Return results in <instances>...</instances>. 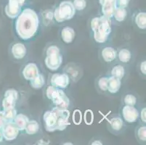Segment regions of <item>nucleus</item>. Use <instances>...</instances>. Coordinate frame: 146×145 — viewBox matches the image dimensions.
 Segmentation results:
<instances>
[{
    "label": "nucleus",
    "instance_id": "nucleus-9",
    "mask_svg": "<svg viewBox=\"0 0 146 145\" xmlns=\"http://www.w3.org/2000/svg\"><path fill=\"white\" fill-rule=\"evenodd\" d=\"M51 100L55 105V107L60 109H67L70 105L69 98L66 96L64 91L60 89H59L58 92Z\"/></svg>",
    "mask_w": 146,
    "mask_h": 145
},
{
    "label": "nucleus",
    "instance_id": "nucleus-10",
    "mask_svg": "<svg viewBox=\"0 0 146 145\" xmlns=\"http://www.w3.org/2000/svg\"><path fill=\"white\" fill-rule=\"evenodd\" d=\"M100 3L102 5L103 15L109 18L113 17L115 10L117 8L116 0H100Z\"/></svg>",
    "mask_w": 146,
    "mask_h": 145
},
{
    "label": "nucleus",
    "instance_id": "nucleus-4",
    "mask_svg": "<svg viewBox=\"0 0 146 145\" xmlns=\"http://www.w3.org/2000/svg\"><path fill=\"white\" fill-rule=\"evenodd\" d=\"M43 119L46 131L49 132H54L55 131H58V118L54 108L52 110L45 112Z\"/></svg>",
    "mask_w": 146,
    "mask_h": 145
},
{
    "label": "nucleus",
    "instance_id": "nucleus-36",
    "mask_svg": "<svg viewBox=\"0 0 146 145\" xmlns=\"http://www.w3.org/2000/svg\"><path fill=\"white\" fill-rule=\"evenodd\" d=\"M140 70L142 73L145 75L146 74V61H143L140 64Z\"/></svg>",
    "mask_w": 146,
    "mask_h": 145
},
{
    "label": "nucleus",
    "instance_id": "nucleus-23",
    "mask_svg": "<svg viewBox=\"0 0 146 145\" xmlns=\"http://www.w3.org/2000/svg\"><path fill=\"white\" fill-rule=\"evenodd\" d=\"M111 74H112V76L116 77L121 80V78L124 76V74H125V70L122 66L117 65L113 68L112 70H111Z\"/></svg>",
    "mask_w": 146,
    "mask_h": 145
},
{
    "label": "nucleus",
    "instance_id": "nucleus-33",
    "mask_svg": "<svg viewBox=\"0 0 146 145\" xmlns=\"http://www.w3.org/2000/svg\"><path fill=\"white\" fill-rule=\"evenodd\" d=\"M130 0H116V5L119 7L126 8L128 7Z\"/></svg>",
    "mask_w": 146,
    "mask_h": 145
},
{
    "label": "nucleus",
    "instance_id": "nucleus-26",
    "mask_svg": "<svg viewBox=\"0 0 146 145\" xmlns=\"http://www.w3.org/2000/svg\"><path fill=\"white\" fill-rule=\"evenodd\" d=\"M4 114H5V116L6 118L7 121H13L15 117L17 115V110H15V108H11L8 109V110H4Z\"/></svg>",
    "mask_w": 146,
    "mask_h": 145
},
{
    "label": "nucleus",
    "instance_id": "nucleus-7",
    "mask_svg": "<svg viewBox=\"0 0 146 145\" xmlns=\"http://www.w3.org/2000/svg\"><path fill=\"white\" fill-rule=\"evenodd\" d=\"M18 98V93L15 89H8L5 93V97L2 100L4 110L14 108Z\"/></svg>",
    "mask_w": 146,
    "mask_h": 145
},
{
    "label": "nucleus",
    "instance_id": "nucleus-22",
    "mask_svg": "<svg viewBox=\"0 0 146 145\" xmlns=\"http://www.w3.org/2000/svg\"><path fill=\"white\" fill-rule=\"evenodd\" d=\"M135 23L137 26L141 29L146 28V13H139L135 17Z\"/></svg>",
    "mask_w": 146,
    "mask_h": 145
},
{
    "label": "nucleus",
    "instance_id": "nucleus-30",
    "mask_svg": "<svg viewBox=\"0 0 146 145\" xmlns=\"http://www.w3.org/2000/svg\"><path fill=\"white\" fill-rule=\"evenodd\" d=\"M126 105L135 106L137 102V98L133 94H127L124 99Z\"/></svg>",
    "mask_w": 146,
    "mask_h": 145
},
{
    "label": "nucleus",
    "instance_id": "nucleus-31",
    "mask_svg": "<svg viewBox=\"0 0 146 145\" xmlns=\"http://www.w3.org/2000/svg\"><path fill=\"white\" fill-rule=\"evenodd\" d=\"M98 86L102 91H107L108 87V78L103 77V78H100L99 81H98Z\"/></svg>",
    "mask_w": 146,
    "mask_h": 145
},
{
    "label": "nucleus",
    "instance_id": "nucleus-20",
    "mask_svg": "<svg viewBox=\"0 0 146 145\" xmlns=\"http://www.w3.org/2000/svg\"><path fill=\"white\" fill-rule=\"evenodd\" d=\"M44 78L43 75L40 73L37 75L36 77H35V78H33L32 80H31L30 81L31 86L32 88L35 89H42L44 86Z\"/></svg>",
    "mask_w": 146,
    "mask_h": 145
},
{
    "label": "nucleus",
    "instance_id": "nucleus-12",
    "mask_svg": "<svg viewBox=\"0 0 146 145\" xmlns=\"http://www.w3.org/2000/svg\"><path fill=\"white\" fill-rule=\"evenodd\" d=\"M123 118L128 123H134L137 120L139 117V113L134 106L125 105L122 109Z\"/></svg>",
    "mask_w": 146,
    "mask_h": 145
},
{
    "label": "nucleus",
    "instance_id": "nucleus-35",
    "mask_svg": "<svg viewBox=\"0 0 146 145\" xmlns=\"http://www.w3.org/2000/svg\"><path fill=\"white\" fill-rule=\"evenodd\" d=\"M140 118H141L142 121H143V123H145L146 122V108L145 107L142 109L141 113H140Z\"/></svg>",
    "mask_w": 146,
    "mask_h": 145
},
{
    "label": "nucleus",
    "instance_id": "nucleus-1",
    "mask_svg": "<svg viewBox=\"0 0 146 145\" xmlns=\"http://www.w3.org/2000/svg\"><path fill=\"white\" fill-rule=\"evenodd\" d=\"M17 18L15 30L18 36L23 40L32 38L39 28V20L36 13L32 9L26 8Z\"/></svg>",
    "mask_w": 146,
    "mask_h": 145
},
{
    "label": "nucleus",
    "instance_id": "nucleus-24",
    "mask_svg": "<svg viewBox=\"0 0 146 145\" xmlns=\"http://www.w3.org/2000/svg\"><path fill=\"white\" fill-rule=\"evenodd\" d=\"M131 58H132V54H131L129 50H128L127 49H122L119 51V58L122 62H124V63L129 62L131 60Z\"/></svg>",
    "mask_w": 146,
    "mask_h": 145
},
{
    "label": "nucleus",
    "instance_id": "nucleus-38",
    "mask_svg": "<svg viewBox=\"0 0 146 145\" xmlns=\"http://www.w3.org/2000/svg\"><path fill=\"white\" fill-rule=\"evenodd\" d=\"M92 144H93V145H95V144H100V145H102L103 144L101 143V142H100V141H95V142H92Z\"/></svg>",
    "mask_w": 146,
    "mask_h": 145
},
{
    "label": "nucleus",
    "instance_id": "nucleus-27",
    "mask_svg": "<svg viewBox=\"0 0 146 145\" xmlns=\"http://www.w3.org/2000/svg\"><path fill=\"white\" fill-rule=\"evenodd\" d=\"M73 122L76 125H80L82 121V114L79 110H74L73 113Z\"/></svg>",
    "mask_w": 146,
    "mask_h": 145
},
{
    "label": "nucleus",
    "instance_id": "nucleus-16",
    "mask_svg": "<svg viewBox=\"0 0 146 145\" xmlns=\"http://www.w3.org/2000/svg\"><path fill=\"white\" fill-rule=\"evenodd\" d=\"M75 31L71 27H66L61 31V37L63 42L66 44H70L75 38Z\"/></svg>",
    "mask_w": 146,
    "mask_h": 145
},
{
    "label": "nucleus",
    "instance_id": "nucleus-6",
    "mask_svg": "<svg viewBox=\"0 0 146 145\" xmlns=\"http://www.w3.org/2000/svg\"><path fill=\"white\" fill-rule=\"evenodd\" d=\"M63 62V57L60 52L52 53L47 54V57L44 60V63L48 69L52 71H55L58 70Z\"/></svg>",
    "mask_w": 146,
    "mask_h": 145
},
{
    "label": "nucleus",
    "instance_id": "nucleus-8",
    "mask_svg": "<svg viewBox=\"0 0 146 145\" xmlns=\"http://www.w3.org/2000/svg\"><path fill=\"white\" fill-rule=\"evenodd\" d=\"M3 137L7 141H13L17 138L20 130L13 121L7 122L2 128Z\"/></svg>",
    "mask_w": 146,
    "mask_h": 145
},
{
    "label": "nucleus",
    "instance_id": "nucleus-11",
    "mask_svg": "<svg viewBox=\"0 0 146 145\" xmlns=\"http://www.w3.org/2000/svg\"><path fill=\"white\" fill-rule=\"evenodd\" d=\"M70 83V78L67 74H53L51 78L52 86L59 89H66Z\"/></svg>",
    "mask_w": 146,
    "mask_h": 145
},
{
    "label": "nucleus",
    "instance_id": "nucleus-13",
    "mask_svg": "<svg viewBox=\"0 0 146 145\" xmlns=\"http://www.w3.org/2000/svg\"><path fill=\"white\" fill-rule=\"evenodd\" d=\"M39 74V70L36 64L30 62L27 64L23 70V75L28 81H31Z\"/></svg>",
    "mask_w": 146,
    "mask_h": 145
},
{
    "label": "nucleus",
    "instance_id": "nucleus-15",
    "mask_svg": "<svg viewBox=\"0 0 146 145\" xmlns=\"http://www.w3.org/2000/svg\"><path fill=\"white\" fill-rule=\"evenodd\" d=\"M121 86V79L116 78V77L111 76L108 78V91L112 94H116L120 89Z\"/></svg>",
    "mask_w": 146,
    "mask_h": 145
},
{
    "label": "nucleus",
    "instance_id": "nucleus-25",
    "mask_svg": "<svg viewBox=\"0 0 146 145\" xmlns=\"http://www.w3.org/2000/svg\"><path fill=\"white\" fill-rule=\"evenodd\" d=\"M110 124L114 131H119L122 128L124 123H123V121L121 120V118L116 117V118H113L110 121Z\"/></svg>",
    "mask_w": 146,
    "mask_h": 145
},
{
    "label": "nucleus",
    "instance_id": "nucleus-19",
    "mask_svg": "<svg viewBox=\"0 0 146 145\" xmlns=\"http://www.w3.org/2000/svg\"><path fill=\"white\" fill-rule=\"evenodd\" d=\"M39 130V125L36 121H29L25 128L26 133L29 135H34Z\"/></svg>",
    "mask_w": 146,
    "mask_h": 145
},
{
    "label": "nucleus",
    "instance_id": "nucleus-14",
    "mask_svg": "<svg viewBox=\"0 0 146 145\" xmlns=\"http://www.w3.org/2000/svg\"><path fill=\"white\" fill-rule=\"evenodd\" d=\"M12 54L13 57L17 60H21L26 56L27 50L25 45L22 43L15 44L12 46Z\"/></svg>",
    "mask_w": 146,
    "mask_h": 145
},
{
    "label": "nucleus",
    "instance_id": "nucleus-5",
    "mask_svg": "<svg viewBox=\"0 0 146 145\" xmlns=\"http://www.w3.org/2000/svg\"><path fill=\"white\" fill-rule=\"evenodd\" d=\"M25 0H9L8 4L5 7V13L11 19L16 18L21 13V7Z\"/></svg>",
    "mask_w": 146,
    "mask_h": 145
},
{
    "label": "nucleus",
    "instance_id": "nucleus-18",
    "mask_svg": "<svg viewBox=\"0 0 146 145\" xmlns=\"http://www.w3.org/2000/svg\"><path fill=\"white\" fill-rule=\"evenodd\" d=\"M13 121H14L13 123L15 124V126L18 128V129L20 131H23L26 128V126L29 123V119L26 115H23V114H17L16 116L15 117Z\"/></svg>",
    "mask_w": 146,
    "mask_h": 145
},
{
    "label": "nucleus",
    "instance_id": "nucleus-39",
    "mask_svg": "<svg viewBox=\"0 0 146 145\" xmlns=\"http://www.w3.org/2000/svg\"><path fill=\"white\" fill-rule=\"evenodd\" d=\"M72 144V143H65L64 144Z\"/></svg>",
    "mask_w": 146,
    "mask_h": 145
},
{
    "label": "nucleus",
    "instance_id": "nucleus-2",
    "mask_svg": "<svg viewBox=\"0 0 146 145\" xmlns=\"http://www.w3.org/2000/svg\"><path fill=\"white\" fill-rule=\"evenodd\" d=\"M111 21L106 16L94 18L91 21V28L94 32V38L98 43L107 41L111 31Z\"/></svg>",
    "mask_w": 146,
    "mask_h": 145
},
{
    "label": "nucleus",
    "instance_id": "nucleus-28",
    "mask_svg": "<svg viewBox=\"0 0 146 145\" xmlns=\"http://www.w3.org/2000/svg\"><path fill=\"white\" fill-rule=\"evenodd\" d=\"M74 7L76 10H83L87 7V2L86 0H74L73 2Z\"/></svg>",
    "mask_w": 146,
    "mask_h": 145
},
{
    "label": "nucleus",
    "instance_id": "nucleus-17",
    "mask_svg": "<svg viewBox=\"0 0 146 145\" xmlns=\"http://www.w3.org/2000/svg\"><path fill=\"white\" fill-rule=\"evenodd\" d=\"M116 51L114 50L113 48L110 47V46H107L105 47L103 50H102V57L103 59L106 62H112L116 58Z\"/></svg>",
    "mask_w": 146,
    "mask_h": 145
},
{
    "label": "nucleus",
    "instance_id": "nucleus-21",
    "mask_svg": "<svg viewBox=\"0 0 146 145\" xmlns=\"http://www.w3.org/2000/svg\"><path fill=\"white\" fill-rule=\"evenodd\" d=\"M127 16V11L126 10V8L124 7H119L117 8L115 10V13H114L113 17L115 18V19L118 21V22H122L126 19Z\"/></svg>",
    "mask_w": 146,
    "mask_h": 145
},
{
    "label": "nucleus",
    "instance_id": "nucleus-32",
    "mask_svg": "<svg viewBox=\"0 0 146 145\" xmlns=\"http://www.w3.org/2000/svg\"><path fill=\"white\" fill-rule=\"evenodd\" d=\"M137 136L142 142L146 141V127L145 126H141L137 130Z\"/></svg>",
    "mask_w": 146,
    "mask_h": 145
},
{
    "label": "nucleus",
    "instance_id": "nucleus-29",
    "mask_svg": "<svg viewBox=\"0 0 146 145\" xmlns=\"http://www.w3.org/2000/svg\"><path fill=\"white\" fill-rule=\"evenodd\" d=\"M84 122L87 123V125H91L93 123L94 121V115L93 112L91 110H87L85 111L84 113Z\"/></svg>",
    "mask_w": 146,
    "mask_h": 145
},
{
    "label": "nucleus",
    "instance_id": "nucleus-37",
    "mask_svg": "<svg viewBox=\"0 0 146 145\" xmlns=\"http://www.w3.org/2000/svg\"><path fill=\"white\" fill-rule=\"evenodd\" d=\"M3 134H2V128H0V142H2V139H3Z\"/></svg>",
    "mask_w": 146,
    "mask_h": 145
},
{
    "label": "nucleus",
    "instance_id": "nucleus-3",
    "mask_svg": "<svg viewBox=\"0 0 146 145\" xmlns=\"http://www.w3.org/2000/svg\"><path fill=\"white\" fill-rule=\"evenodd\" d=\"M75 13L76 9L73 2L71 1H63L55 9L53 16L57 22L62 23L74 18Z\"/></svg>",
    "mask_w": 146,
    "mask_h": 145
},
{
    "label": "nucleus",
    "instance_id": "nucleus-34",
    "mask_svg": "<svg viewBox=\"0 0 146 145\" xmlns=\"http://www.w3.org/2000/svg\"><path fill=\"white\" fill-rule=\"evenodd\" d=\"M7 122V121L5 116V114H4V111H0V128H2Z\"/></svg>",
    "mask_w": 146,
    "mask_h": 145
}]
</instances>
